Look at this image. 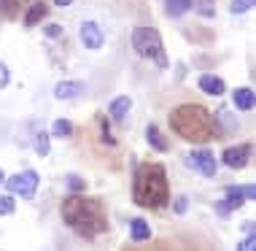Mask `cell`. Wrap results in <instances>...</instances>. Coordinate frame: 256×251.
<instances>
[{"label":"cell","mask_w":256,"mask_h":251,"mask_svg":"<svg viewBox=\"0 0 256 251\" xmlns=\"http://www.w3.org/2000/svg\"><path fill=\"white\" fill-rule=\"evenodd\" d=\"M170 127L176 135H181L184 141H189V143H205L221 132L218 122L213 119L202 106H194V103L172 108L170 111Z\"/></svg>","instance_id":"3957f363"},{"label":"cell","mask_w":256,"mask_h":251,"mask_svg":"<svg viewBox=\"0 0 256 251\" xmlns=\"http://www.w3.org/2000/svg\"><path fill=\"white\" fill-rule=\"evenodd\" d=\"M65 184H68V189H70V192H84L86 186H89L86 181L78 176V173H68V176H65Z\"/></svg>","instance_id":"ffe728a7"},{"label":"cell","mask_w":256,"mask_h":251,"mask_svg":"<svg viewBox=\"0 0 256 251\" xmlns=\"http://www.w3.org/2000/svg\"><path fill=\"white\" fill-rule=\"evenodd\" d=\"M254 246H256V238H254V232H248V238L240 243V248H243V251H254Z\"/></svg>","instance_id":"f1b7e54d"},{"label":"cell","mask_w":256,"mask_h":251,"mask_svg":"<svg viewBox=\"0 0 256 251\" xmlns=\"http://www.w3.org/2000/svg\"><path fill=\"white\" fill-rule=\"evenodd\" d=\"M254 3H256V0H232L230 11H232V14H246V11L254 9Z\"/></svg>","instance_id":"603a6c76"},{"label":"cell","mask_w":256,"mask_h":251,"mask_svg":"<svg viewBox=\"0 0 256 251\" xmlns=\"http://www.w3.org/2000/svg\"><path fill=\"white\" fill-rule=\"evenodd\" d=\"M130 238H132L135 243H146L151 238V227H148V221L143 219V216H135V219L130 221Z\"/></svg>","instance_id":"4fadbf2b"},{"label":"cell","mask_w":256,"mask_h":251,"mask_svg":"<svg viewBox=\"0 0 256 251\" xmlns=\"http://www.w3.org/2000/svg\"><path fill=\"white\" fill-rule=\"evenodd\" d=\"M24 0H0V17L6 19H16V14L22 11Z\"/></svg>","instance_id":"ac0fdd59"},{"label":"cell","mask_w":256,"mask_h":251,"mask_svg":"<svg viewBox=\"0 0 256 251\" xmlns=\"http://www.w3.org/2000/svg\"><path fill=\"white\" fill-rule=\"evenodd\" d=\"M3 181H6V176H3V170H0V186H3Z\"/></svg>","instance_id":"1f68e13d"},{"label":"cell","mask_w":256,"mask_h":251,"mask_svg":"<svg viewBox=\"0 0 256 251\" xmlns=\"http://www.w3.org/2000/svg\"><path fill=\"white\" fill-rule=\"evenodd\" d=\"M78 38H81V44H84L86 49H100L102 44H106V36H102L98 22H81Z\"/></svg>","instance_id":"9c48e42d"},{"label":"cell","mask_w":256,"mask_h":251,"mask_svg":"<svg viewBox=\"0 0 256 251\" xmlns=\"http://www.w3.org/2000/svg\"><path fill=\"white\" fill-rule=\"evenodd\" d=\"M248 157H251V143H243V146H226L224 154H221V162L232 170H243L248 165Z\"/></svg>","instance_id":"ba28073f"},{"label":"cell","mask_w":256,"mask_h":251,"mask_svg":"<svg viewBox=\"0 0 256 251\" xmlns=\"http://www.w3.org/2000/svg\"><path fill=\"white\" fill-rule=\"evenodd\" d=\"M102 143H108V146H116V138L108 132V119H102Z\"/></svg>","instance_id":"484cf974"},{"label":"cell","mask_w":256,"mask_h":251,"mask_svg":"<svg viewBox=\"0 0 256 251\" xmlns=\"http://www.w3.org/2000/svg\"><path fill=\"white\" fill-rule=\"evenodd\" d=\"M194 9V0H164V11L168 17H184L186 11Z\"/></svg>","instance_id":"e0dca14e"},{"label":"cell","mask_w":256,"mask_h":251,"mask_svg":"<svg viewBox=\"0 0 256 251\" xmlns=\"http://www.w3.org/2000/svg\"><path fill=\"white\" fill-rule=\"evenodd\" d=\"M186 208H189V200H186V197H178L176 205H172V211H176V213H186Z\"/></svg>","instance_id":"83f0119b"},{"label":"cell","mask_w":256,"mask_h":251,"mask_svg":"<svg viewBox=\"0 0 256 251\" xmlns=\"http://www.w3.org/2000/svg\"><path fill=\"white\" fill-rule=\"evenodd\" d=\"M132 49L143 60H154L162 71L170 65L168 52H164V44H162V36H159L156 27H135L132 30Z\"/></svg>","instance_id":"277c9868"},{"label":"cell","mask_w":256,"mask_h":251,"mask_svg":"<svg viewBox=\"0 0 256 251\" xmlns=\"http://www.w3.org/2000/svg\"><path fill=\"white\" fill-rule=\"evenodd\" d=\"M44 33H46V38H52V41H54V38H60V36H62V25H46V30H44Z\"/></svg>","instance_id":"d4e9b609"},{"label":"cell","mask_w":256,"mask_h":251,"mask_svg":"<svg viewBox=\"0 0 256 251\" xmlns=\"http://www.w3.org/2000/svg\"><path fill=\"white\" fill-rule=\"evenodd\" d=\"M243 189H246V200H254V197H256V186H254V184H246Z\"/></svg>","instance_id":"f546056e"},{"label":"cell","mask_w":256,"mask_h":251,"mask_svg":"<svg viewBox=\"0 0 256 251\" xmlns=\"http://www.w3.org/2000/svg\"><path fill=\"white\" fill-rule=\"evenodd\" d=\"M8 81H11V73H8V68L0 62V89L3 87H8Z\"/></svg>","instance_id":"4316f807"},{"label":"cell","mask_w":256,"mask_h":251,"mask_svg":"<svg viewBox=\"0 0 256 251\" xmlns=\"http://www.w3.org/2000/svg\"><path fill=\"white\" fill-rule=\"evenodd\" d=\"M210 3H213V0H210Z\"/></svg>","instance_id":"d6a6232c"},{"label":"cell","mask_w":256,"mask_h":251,"mask_svg":"<svg viewBox=\"0 0 256 251\" xmlns=\"http://www.w3.org/2000/svg\"><path fill=\"white\" fill-rule=\"evenodd\" d=\"M73 132V124L68 122V119H54L52 124V135H57V138H68Z\"/></svg>","instance_id":"d6986e66"},{"label":"cell","mask_w":256,"mask_h":251,"mask_svg":"<svg viewBox=\"0 0 256 251\" xmlns=\"http://www.w3.org/2000/svg\"><path fill=\"white\" fill-rule=\"evenodd\" d=\"M200 89H202L205 95L221 97V95L226 92V84H224V79H218V76H213V73H205V76H200Z\"/></svg>","instance_id":"8fae6325"},{"label":"cell","mask_w":256,"mask_h":251,"mask_svg":"<svg viewBox=\"0 0 256 251\" xmlns=\"http://www.w3.org/2000/svg\"><path fill=\"white\" fill-rule=\"evenodd\" d=\"M186 162H189V167H194V170H200L202 176H216V157H213V151L210 149H197V151H192L189 157H186Z\"/></svg>","instance_id":"52a82bcc"},{"label":"cell","mask_w":256,"mask_h":251,"mask_svg":"<svg viewBox=\"0 0 256 251\" xmlns=\"http://www.w3.org/2000/svg\"><path fill=\"white\" fill-rule=\"evenodd\" d=\"M38 181H40V176L36 170H24V173H14V176H8L3 184H6V189H8L11 194H19V197L30 200L32 194H36V189H38Z\"/></svg>","instance_id":"5b68a950"},{"label":"cell","mask_w":256,"mask_h":251,"mask_svg":"<svg viewBox=\"0 0 256 251\" xmlns=\"http://www.w3.org/2000/svg\"><path fill=\"white\" fill-rule=\"evenodd\" d=\"M224 194L226 197L221 200V203H216V213L221 216V219H226V216H230L232 211H240V208L246 205V189L243 186H226L224 189Z\"/></svg>","instance_id":"8992f818"},{"label":"cell","mask_w":256,"mask_h":251,"mask_svg":"<svg viewBox=\"0 0 256 251\" xmlns=\"http://www.w3.org/2000/svg\"><path fill=\"white\" fill-rule=\"evenodd\" d=\"M60 213H62V219H65V224L84 240H94L98 235H102L108 229L106 205L94 197H84L81 192H76L73 197H68L65 203H62Z\"/></svg>","instance_id":"6da1fadb"},{"label":"cell","mask_w":256,"mask_h":251,"mask_svg":"<svg viewBox=\"0 0 256 251\" xmlns=\"http://www.w3.org/2000/svg\"><path fill=\"white\" fill-rule=\"evenodd\" d=\"M84 95V84L81 81H60L54 87V97L57 100H73V97H81Z\"/></svg>","instance_id":"30bf717a"},{"label":"cell","mask_w":256,"mask_h":251,"mask_svg":"<svg viewBox=\"0 0 256 251\" xmlns=\"http://www.w3.org/2000/svg\"><path fill=\"white\" fill-rule=\"evenodd\" d=\"M36 151H38V157H46L52 151V141H49L46 132H38L36 135Z\"/></svg>","instance_id":"44dd1931"},{"label":"cell","mask_w":256,"mask_h":251,"mask_svg":"<svg viewBox=\"0 0 256 251\" xmlns=\"http://www.w3.org/2000/svg\"><path fill=\"white\" fill-rule=\"evenodd\" d=\"M14 211H16V200H14L11 194H3V197H0V216H11Z\"/></svg>","instance_id":"7402d4cb"},{"label":"cell","mask_w":256,"mask_h":251,"mask_svg":"<svg viewBox=\"0 0 256 251\" xmlns=\"http://www.w3.org/2000/svg\"><path fill=\"white\" fill-rule=\"evenodd\" d=\"M197 14H200V17H205V19H210L216 11H213L210 0H197Z\"/></svg>","instance_id":"cb8c5ba5"},{"label":"cell","mask_w":256,"mask_h":251,"mask_svg":"<svg viewBox=\"0 0 256 251\" xmlns=\"http://www.w3.org/2000/svg\"><path fill=\"white\" fill-rule=\"evenodd\" d=\"M132 200L135 205L159 211L170 203V186H168V173L164 165L159 162H140L135 167L132 178Z\"/></svg>","instance_id":"7a4b0ae2"},{"label":"cell","mask_w":256,"mask_h":251,"mask_svg":"<svg viewBox=\"0 0 256 251\" xmlns=\"http://www.w3.org/2000/svg\"><path fill=\"white\" fill-rule=\"evenodd\" d=\"M46 14H49V6L46 3H40V0L30 3V9H27V14H24V27H36L38 22H44Z\"/></svg>","instance_id":"5bb4252c"},{"label":"cell","mask_w":256,"mask_h":251,"mask_svg":"<svg viewBox=\"0 0 256 251\" xmlns=\"http://www.w3.org/2000/svg\"><path fill=\"white\" fill-rule=\"evenodd\" d=\"M232 106L238 108V111H251L256 106V95H254V89L251 87H240V89H234L232 92Z\"/></svg>","instance_id":"7c38bea8"},{"label":"cell","mask_w":256,"mask_h":251,"mask_svg":"<svg viewBox=\"0 0 256 251\" xmlns=\"http://www.w3.org/2000/svg\"><path fill=\"white\" fill-rule=\"evenodd\" d=\"M130 108H132V97H127V95H119L114 103H110V108H108V114H110V119H116V122H122L124 116L130 114Z\"/></svg>","instance_id":"2e32d148"},{"label":"cell","mask_w":256,"mask_h":251,"mask_svg":"<svg viewBox=\"0 0 256 251\" xmlns=\"http://www.w3.org/2000/svg\"><path fill=\"white\" fill-rule=\"evenodd\" d=\"M70 3H73V0H54V6H60V9H68Z\"/></svg>","instance_id":"4dcf8cb0"},{"label":"cell","mask_w":256,"mask_h":251,"mask_svg":"<svg viewBox=\"0 0 256 251\" xmlns=\"http://www.w3.org/2000/svg\"><path fill=\"white\" fill-rule=\"evenodd\" d=\"M146 141H148V146L151 149H156V151H170V143H168V138L162 135V130L156 127V124H148L146 127Z\"/></svg>","instance_id":"9a60e30c"}]
</instances>
